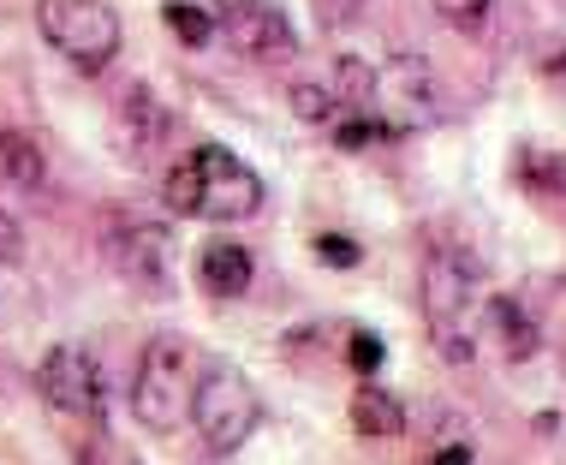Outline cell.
I'll return each instance as SVG.
<instances>
[{"mask_svg": "<svg viewBox=\"0 0 566 465\" xmlns=\"http://www.w3.org/2000/svg\"><path fill=\"white\" fill-rule=\"evenodd\" d=\"M167 209L197 215V221H251L263 209V179L251 162H239L221 144H197L186 162L167 174Z\"/></svg>", "mask_w": 566, "mask_h": 465, "instance_id": "cell-1", "label": "cell"}, {"mask_svg": "<svg viewBox=\"0 0 566 465\" xmlns=\"http://www.w3.org/2000/svg\"><path fill=\"white\" fill-rule=\"evenodd\" d=\"M423 317H430V334H436V352L448 364H471L478 352V329H483V281H478V262H465L448 245H436L423 257Z\"/></svg>", "mask_w": 566, "mask_h": 465, "instance_id": "cell-2", "label": "cell"}, {"mask_svg": "<svg viewBox=\"0 0 566 465\" xmlns=\"http://www.w3.org/2000/svg\"><path fill=\"white\" fill-rule=\"evenodd\" d=\"M197 347L186 334H156L144 352H137V376H132V412L144 430L156 436H174L179 424L191 417V400H197Z\"/></svg>", "mask_w": 566, "mask_h": 465, "instance_id": "cell-3", "label": "cell"}, {"mask_svg": "<svg viewBox=\"0 0 566 465\" xmlns=\"http://www.w3.org/2000/svg\"><path fill=\"white\" fill-rule=\"evenodd\" d=\"M191 424L209 454H239L251 442V430L263 424V400H256L251 376L233 364H209L203 382H197V400H191Z\"/></svg>", "mask_w": 566, "mask_h": 465, "instance_id": "cell-4", "label": "cell"}, {"mask_svg": "<svg viewBox=\"0 0 566 465\" xmlns=\"http://www.w3.org/2000/svg\"><path fill=\"white\" fill-rule=\"evenodd\" d=\"M364 114H370L388 137L436 126V120H441V90H436L430 66H423L418 54L381 60V66L370 72V102H364Z\"/></svg>", "mask_w": 566, "mask_h": 465, "instance_id": "cell-5", "label": "cell"}, {"mask_svg": "<svg viewBox=\"0 0 566 465\" xmlns=\"http://www.w3.org/2000/svg\"><path fill=\"white\" fill-rule=\"evenodd\" d=\"M36 24L84 72H102L119 54V12L108 0H36Z\"/></svg>", "mask_w": 566, "mask_h": 465, "instance_id": "cell-6", "label": "cell"}, {"mask_svg": "<svg viewBox=\"0 0 566 465\" xmlns=\"http://www.w3.org/2000/svg\"><path fill=\"white\" fill-rule=\"evenodd\" d=\"M102 251L132 287L144 292H167L174 287V232L144 215H108L102 221Z\"/></svg>", "mask_w": 566, "mask_h": 465, "instance_id": "cell-7", "label": "cell"}, {"mask_svg": "<svg viewBox=\"0 0 566 465\" xmlns=\"http://www.w3.org/2000/svg\"><path fill=\"white\" fill-rule=\"evenodd\" d=\"M216 30L227 37V49L256 60V66H286V60H298V30L274 0H221Z\"/></svg>", "mask_w": 566, "mask_h": 465, "instance_id": "cell-8", "label": "cell"}, {"mask_svg": "<svg viewBox=\"0 0 566 465\" xmlns=\"http://www.w3.org/2000/svg\"><path fill=\"white\" fill-rule=\"evenodd\" d=\"M36 388L42 400L72 417H90V424H102V412H108V382H102V364L90 359V347H72V340H60L49 359L36 364Z\"/></svg>", "mask_w": 566, "mask_h": 465, "instance_id": "cell-9", "label": "cell"}, {"mask_svg": "<svg viewBox=\"0 0 566 465\" xmlns=\"http://www.w3.org/2000/svg\"><path fill=\"white\" fill-rule=\"evenodd\" d=\"M114 144L132 155V162H149V155H161L174 144V114H167V102H156V90H126V96L114 102Z\"/></svg>", "mask_w": 566, "mask_h": 465, "instance_id": "cell-10", "label": "cell"}, {"mask_svg": "<svg viewBox=\"0 0 566 465\" xmlns=\"http://www.w3.org/2000/svg\"><path fill=\"white\" fill-rule=\"evenodd\" d=\"M251 275H256V262L233 239H209L203 251H197V287L216 292V299H239V292L251 287Z\"/></svg>", "mask_w": 566, "mask_h": 465, "instance_id": "cell-11", "label": "cell"}, {"mask_svg": "<svg viewBox=\"0 0 566 465\" xmlns=\"http://www.w3.org/2000/svg\"><path fill=\"white\" fill-rule=\"evenodd\" d=\"M42 179H49L42 144L19 126H0V185H12V192H42Z\"/></svg>", "mask_w": 566, "mask_h": 465, "instance_id": "cell-12", "label": "cell"}, {"mask_svg": "<svg viewBox=\"0 0 566 465\" xmlns=\"http://www.w3.org/2000/svg\"><path fill=\"white\" fill-rule=\"evenodd\" d=\"M478 334H483V340H495L501 359H513V364L537 352V322H531L513 299H489V304H483V329H478Z\"/></svg>", "mask_w": 566, "mask_h": 465, "instance_id": "cell-13", "label": "cell"}, {"mask_svg": "<svg viewBox=\"0 0 566 465\" xmlns=\"http://www.w3.org/2000/svg\"><path fill=\"white\" fill-rule=\"evenodd\" d=\"M352 424L370 442H394V436H406V406L388 388H358V394H352Z\"/></svg>", "mask_w": 566, "mask_h": 465, "instance_id": "cell-14", "label": "cell"}, {"mask_svg": "<svg viewBox=\"0 0 566 465\" xmlns=\"http://www.w3.org/2000/svg\"><path fill=\"white\" fill-rule=\"evenodd\" d=\"M161 19H167V30H174V37H186L191 49H203V42L216 37V12L197 7V0H167Z\"/></svg>", "mask_w": 566, "mask_h": 465, "instance_id": "cell-15", "label": "cell"}, {"mask_svg": "<svg viewBox=\"0 0 566 465\" xmlns=\"http://www.w3.org/2000/svg\"><path fill=\"white\" fill-rule=\"evenodd\" d=\"M293 114L304 126H334L340 120V96L328 84H293Z\"/></svg>", "mask_w": 566, "mask_h": 465, "instance_id": "cell-16", "label": "cell"}, {"mask_svg": "<svg viewBox=\"0 0 566 465\" xmlns=\"http://www.w3.org/2000/svg\"><path fill=\"white\" fill-rule=\"evenodd\" d=\"M430 7H436V19L448 24V30L471 37V30L489 24V7H495V0H430Z\"/></svg>", "mask_w": 566, "mask_h": 465, "instance_id": "cell-17", "label": "cell"}, {"mask_svg": "<svg viewBox=\"0 0 566 465\" xmlns=\"http://www.w3.org/2000/svg\"><path fill=\"white\" fill-rule=\"evenodd\" d=\"M346 359H352V370H364V376H370V370L388 359V347H381V340L370 334V329H352V347H346Z\"/></svg>", "mask_w": 566, "mask_h": 465, "instance_id": "cell-18", "label": "cell"}, {"mask_svg": "<svg viewBox=\"0 0 566 465\" xmlns=\"http://www.w3.org/2000/svg\"><path fill=\"white\" fill-rule=\"evenodd\" d=\"M316 257H323V262H340V269H352V262H358V245H352L346 232H323V239H316Z\"/></svg>", "mask_w": 566, "mask_h": 465, "instance_id": "cell-19", "label": "cell"}, {"mask_svg": "<svg viewBox=\"0 0 566 465\" xmlns=\"http://www.w3.org/2000/svg\"><path fill=\"white\" fill-rule=\"evenodd\" d=\"M19 257H24V227L0 209V262H19Z\"/></svg>", "mask_w": 566, "mask_h": 465, "instance_id": "cell-20", "label": "cell"}, {"mask_svg": "<svg viewBox=\"0 0 566 465\" xmlns=\"http://www.w3.org/2000/svg\"><path fill=\"white\" fill-rule=\"evenodd\" d=\"M364 0H316V12H323V24H352L358 19Z\"/></svg>", "mask_w": 566, "mask_h": 465, "instance_id": "cell-21", "label": "cell"}, {"mask_svg": "<svg viewBox=\"0 0 566 465\" xmlns=\"http://www.w3.org/2000/svg\"><path fill=\"white\" fill-rule=\"evenodd\" d=\"M423 465H471V447H465V442H453V447H441V454H430Z\"/></svg>", "mask_w": 566, "mask_h": 465, "instance_id": "cell-22", "label": "cell"}]
</instances>
